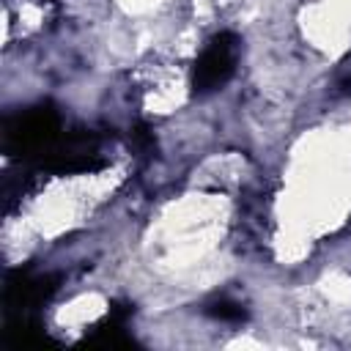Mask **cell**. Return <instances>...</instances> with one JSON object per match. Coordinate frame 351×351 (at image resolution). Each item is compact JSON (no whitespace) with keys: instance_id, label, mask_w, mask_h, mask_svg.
I'll return each instance as SVG.
<instances>
[{"instance_id":"obj_1","label":"cell","mask_w":351,"mask_h":351,"mask_svg":"<svg viewBox=\"0 0 351 351\" xmlns=\"http://www.w3.org/2000/svg\"><path fill=\"white\" fill-rule=\"evenodd\" d=\"M58 134V115L55 110L47 107H36L27 110L22 115H16L14 121H8L5 126V148L14 154H41L49 148V143Z\"/></svg>"},{"instance_id":"obj_2","label":"cell","mask_w":351,"mask_h":351,"mask_svg":"<svg viewBox=\"0 0 351 351\" xmlns=\"http://www.w3.org/2000/svg\"><path fill=\"white\" fill-rule=\"evenodd\" d=\"M236 38L230 33H219L208 41V47L203 49V55L195 63L192 71V88L195 93H208L217 90L219 85H225L236 69Z\"/></svg>"},{"instance_id":"obj_3","label":"cell","mask_w":351,"mask_h":351,"mask_svg":"<svg viewBox=\"0 0 351 351\" xmlns=\"http://www.w3.org/2000/svg\"><path fill=\"white\" fill-rule=\"evenodd\" d=\"M211 315L225 318V321H241V318H244V310L236 307V304H230V302H219V304L211 307Z\"/></svg>"}]
</instances>
